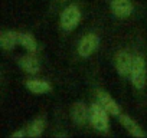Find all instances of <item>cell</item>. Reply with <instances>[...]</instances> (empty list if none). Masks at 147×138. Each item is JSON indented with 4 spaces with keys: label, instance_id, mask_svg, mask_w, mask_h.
Instances as JSON below:
<instances>
[{
    "label": "cell",
    "instance_id": "obj_10",
    "mask_svg": "<svg viewBox=\"0 0 147 138\" xmlns=\"http://www.w3.org/2000/svg\"><path fill=\"white\" fill-rule=\"evenodd\" d=\"M28 88L35 92V94H43V92H48L51 91V86L48 82L45 81H40V79H32V81H28Z\"/></svg>",
    "mask_w": 147,
    "mask_h": 138
},
{
    "label": "cell",
    "instance_id": "obj_5",
    "mask_svg": "<svg viewBox=\"0 0 147 138\" xmlns=\"http://www.w3.org/2000/svg\"><path fill=\"white\" fill-rule=\"evenodd\" d=\"M133 58L130 53L127 52H120L117 55V59H115V65H117V71L121 74V75H125L128 72H131V68H133Z\"/></svg>",
    "mask_w": 147,
    "mask_h": 138
},
{
    "label": "cell",
    "instance_id": "obj_8",
    "mask_svg": "<svg viewBox=\"0 0 147 138\" xmlns=\"http://www.w3.org/2000/svg\"><path fill=\"white\" fill-rule=\"evenodd\" d=\"M0 42L5 49H13L16 43H20V33L16 32H5L0 36Z\"/></svg>",
    "mask_w": 147,
    "mask_h": 138
},
{
    "label": "cell",
    "instance_id": "obj_7",
    "mask_svg": "<svg viewBox=\"0 0 147 138\" xmlns=\"http://www.w3.org/2000/svg\"><path fill=\"white\" fill-rule=\"evenodd\" d=\"M98 101H100V104L107 109L108 114H111V115H118V114H120L118 105L115 104V101H114L110 95H107V94H104V92H98Z\"/></svg>",
    "mask_w": 147,
    "mask_h": 138
},
{
    "label": "cell",
    "instance_id": "obj_2",
    "mask_svg": "<svg viewBox=\"0 0 147 138\" xmlns=\"http://www.w3.org/2000/svg\"><path fill=\"white\" fill-rule=\"evenodd\" d=\"M131 81L133 85L138 89H141L146 84V63L141 56H136L133 60V68H131Z\"/></svg>",
    "mask_w": 147,
    "mask_h": 138
},
{
    "label": "cell",
    "instance_id": "obj_3",
    "mask_svg": "<svg viewBox=\"0 0 147 138\" xmlns=\"http://www.w3.org/2000/svg\"><path fill=\"white\" fill-rule=\"evenodd\" d=\"M81 19V13L77 6H68L62 16H61V25L65 30H72L74 27H77L78 22Z\"/></svg>",
    "mask_w": 147,
    "mask_h": 138
},
{
    "label": "cell",
    "instance_id": "obj_15",
    "mask_svg": "<svg viewBox=\"0 0 147 138\" xmlns=\"http://www.w3.org/2000/svg\"><path fill=\"white\" fill-rule=\"evenodd\" d=\"M25 135V132H16V134H13V137H23Z\"/></svg>",
    "mask_w": 147,
    "mask_h": 138
},
{
    "label": "cell",
    "instance_id": "obj_14",
    "mask_svg": "<svg viewBox=\"0 0 147 138\" xmlns=\"http://www.w3.org/2000/svg\"><path fill=\"white\" fill-rule=\"evenodd\" d=\"M43 127H45L43 119H40V118L39 119H35L32 122L30 128H29V135L30 137H39L42 134V131H43Z\"/></svg>",
    "mask_w": 147,
    "mask_h": 138
},
{
    "label": "cell",
    "instance_id": "obj_1",
    "mask_svg": "<svg viewBox=\"0 0 147 138\" xmlns=\"http://www.w3.org/2000/svg\"><path fill=\"white\" fill-rule=\"evenodd\" d=\"M90 119L94 128L98 131H105L108 129V117H107V109L101 104H94L90 109Z\"/></svg>",
    "mask_w": 147,
    "mask_h": 138
},
{
    "label": "cell",
    "instance_id": "obj_11",
    "mask_svg": "<svg viewBox=\"0 0 147 138\" xmlns=\"http://www.w3.org/2000/svg\"><path fill=\"white\" fill-rule=\"evenodd\" d=\"M121 122H123V125L127 128V131H130L134 137H144V132L140 129V127H138L130 117L123 115V117H121Z\"/></svg>",
    "mask_w": 147,
    "mask_h": 138
},
{
    "label": "cell",
    "instance_id": "obj_9",
    "mask_svg": "<svg viewBox=\"0 0 147 138\" xmlns=\"http://www.w3.org/2000/svg\"><path fill=\"white\" fill-rule=\"evenodd\" d=\"M72 117L75 119V122L78 124H84L87 119H88V109L84 104H75L72 108Z\"/></svg>",
    "mask_w": 147,
    "mask_h": 138
},
{
    "label": "cell",
    "instance_id": "obj_4",
    "mask_svg": "<svg viewBox=\"0 0 147 138\" xmlns=\"http://www.w3.org/2000/svg\"><path fill=\"white\" fill-rule=\"evenodd\" d=\"M98 36H95V35H87L82 40H81V43H80V46H78V53L81 55V56H84V58H87V56H90L97 48H98Z\"/></svg>",
    "mask_w": 147,
    "mask_h": 138
},
{
    "label": "cell",
    "instance_id": "obj_13",
    "mask_svg": "<svg viewBox=\"0 0 147 138\" xmlns=\"http://www.w3.org/2000/svg\"><path fill=\"white\" fill-rule=\"evenodd\" d=\"M20 45L30 52L36 50V42L29 33H20Z\"/></svg>",
    "mask_w": 147,
    "mask_h": 138
},
{
    "label": "cell",
    "instance_id": "obj_12",
    "mask_svg": "<svg viewBox=\"0 0 147 138\" xmlns=\"http://www.w3.org/2000/svg\"><path fill=\"white\" fill-rule=\"evenodd\" d=\"M20 65L23 66L25 71H28L29 74H36L39 71V65L36 62V59L30 58V56H25L20 59Z\"/></svg>",
    "mask_w": 147,
    "mask_h": 138
},
{
    "label": "cell",
    "instance_id": "obj_6",
    "mask_svg": "<svg viewBox=\"0 0 147 138\" xmlns=\"http://www.w3.org/2000/svg\"><path fill=\"white\" fill-rule=\"evenodd\" d=\"M111 9H113V13L120 17H125V16L131 15V12H133V6L130 3V0H113Z\"/></svg>",
    "mask_w": 147,
    "mask_h": 138
}]
</instances>
